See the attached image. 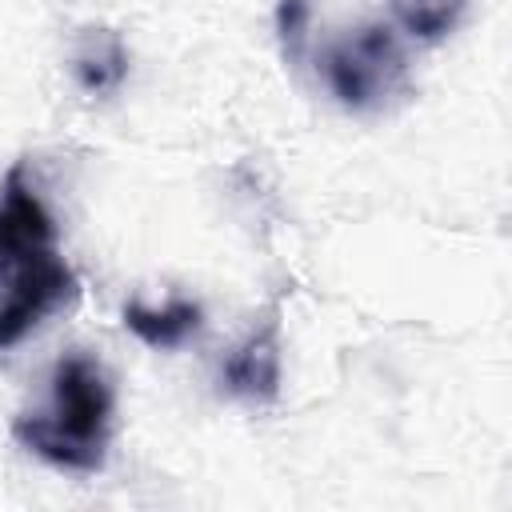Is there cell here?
<instances>
[{"label":"cell","instance_id":"6da1fadb","mask_svg":"<svg viewBox=\"0 0 512 512\" xmlns=\"http://www.w3.org/2000/svg\"><path fill=\"white\" fill-rule=\"evenodd\" d=\"M76 292L80 280L60 252L56 220L16 160L0 180V348L20 344Z\"/></svg>","mask_w":512,"mask_h":512},{"label":"cell","instance_id":"7a4b0ae2","mask_svg":"<svg viewBox=\"0 0 512 512\" xmlns=\"http://www.w3.org/2000/svg\"><path fill=\"white\" fill-rule=\"evenodd\" d=\"M112 384L88 352H64L52 368V404L12 420V436L68 472H100L112 440Z\"/></svg>","mask_w":512,"mask_h":512},{"label":"cell","instance_id":"3957f363","mask_svg":"<svg viewBox=\"0 0 512 512\" xmlns=\"http://www.w3.org/2000/svg\"><path fill=\"white\" fill-rule=\"evenodd\" d=\"M328 84L352 112L384 108L408 84V56L388 24H364L328 48Z\"/></svg>","mask_w":512,"mask_h":512},{"label":"cell","instance_id":"277c9868","mask_svg":"<svg viewBox=\"0 0 512 512\" xmlns=\"http://www.w3.org/2000/svg\"><path fill=\"white\" fill-rule=\"evenodd\" d=\"M224 388L248 404H272L280 396V312L272 308L224 360Z\"/></svg>","mask_w":512,"mask_h":512},{"label":"cell","instance_id":"5b68a950","mask_svg":"<svg viewBox=\"0 0 512 512\" xmlns=\"http://www.w3.org/2000/svg\"><path fill=\"white\" fill-rule=\"evenodd\" d=\"M204 324V308L196 300H168L164 308H148L140 300H128L124 304V328L132 336H140L148 348H180L188 336H196Z\"/></svg>","mask_w":512,"mask_h":512},{"label":"cell","instance_id":"8992f818","mask_svg":"<svg viewBox=\"0 0 512 512\" xmlns=\"http://www.w3.org/2000/svg\"><path fill=\"white\" fill-rule=\"evenodd\" d=\"M72 72L84 92H112L128 72V52H124L120 36L108 28L84 32L76 44V56H72Z\"/></svg>","mask_w":512,"mask_h":512},{"label":"cell","instance_id":"52a82bcc","mask_svg":"<svg viewBox=\"0 0 512 512\" xmlns=\"http://www.w3.org/2000/svg\"><path fill=\"white\" fill-rule=\"evenodd\" d=\"M388 4H392L396 24L408 36L428 40V44L440 40V36H448L460 24L464 8H468V0H388Z\"/></svg>","mask_w":512,"mask_h":512},{"label":"cell","instance_id":"ba28073f","mask_svg":"<svg viewBox=\"0 0 512 512\" xmlns=\"http://www.w3.org/2000/svg\"><path fill=\"white\" fill-rule=\"evenodd\" d=\"M308 16H312V0H280L276 4V32H280V48H284L288 64H300V56H304Z\"/></svg>","mask_w":512,"mask_h":512}]
</instances>
